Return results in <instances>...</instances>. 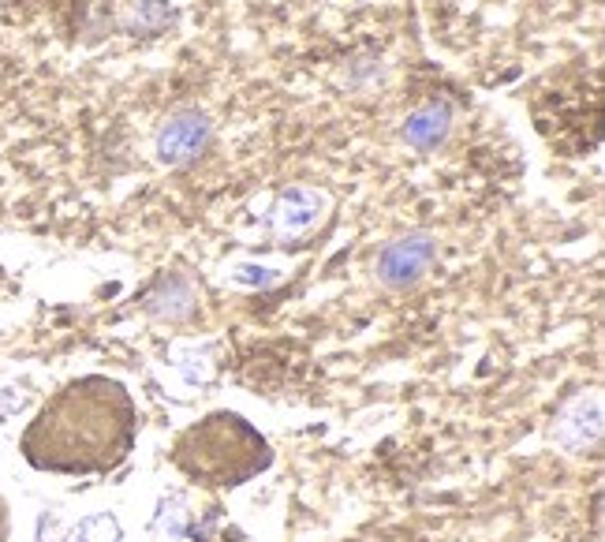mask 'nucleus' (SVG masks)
<instances>
[{"instance_id":"1","label":"nucleus","mask_w":605,"mask_h":542,"mask_svg":"<svg viewBox=\"0 0 605 542\" xmlns=\"http://www.w3.org/2000/svg\"><path fill=\"white\" fill-rule=\"evenodd\" d=\"M139 408L109 374L71 378L45 400L19 438V453L49 475H113L131 460Z\"/></svg>"},{"instance_id":"2","label":"nucleus","mask_w":605,"mask_h":542,"mask_svg":"<svg viewBox=\"0 0 605 542\" xmlns=\"http://www.w3.org/2000/svg\"><path fill=\"white\" fill-rule=\"evenodd\" d=\"M172 468L206 490H236L273 468V445L240 412H210L176 434Z\"/></svg>"},{"instance_id":"3","label":"nucleus","mask_w":605,"mask_h":542,"mask_svg":"<svg viewBox=\"0 0 605 542\" xmlns=\"http://www.w3.org/2000/svg\"><path fill=\"white\" fill-rule=\"evenodd\" d=\"M206 143H210V120L202 113H195V109H187V113H176L161 128V135H157V157L165 165H172V169H180L187 161H195L206 150Z\"/></svg>"},{"instance_id":"4","label":"nucleus","mask_w":605,"mask_h":542,"mask_svg":"<svg viewBox=\"0 0 605 542\" xmlns=\"http://www.w3.org/2000/svg\"><path fill=\"white\" fill-rule=\"evenodd\" d=\"M434 240L426 232H411V236H400L393 240L378 258V273L381 281L389 285H411L415 277H423L426 266L434 262Z\"/></svg>"},{"instance_id":"5","label":"nucleus","mask_w":605,"mask_h":542,"mask_svg":"<svg viewBox=\"0 0 605 542\" xmlns=\"http://www.w3.org/2000/svg\"><path fill=\"white\" fill-rule=\"evenodd\" d=\"M449 105L445 101H426L419 105L415 113L408 116V124H404V139L411 146H419V150H434L437 143H445V135H449Z\"/></svg>"},{"instance_id":"6","label":"nucleus","mask_w":605,"mask_h":542,"mask_svg":"<svg viewBox=\"0 0 605 542\" xmlns=\"http://www.w3.org/2000/svg\"><path fill=\"white\" fill-rule=\"evenodd\" d=\"M12 539V513H8V501L0 494V542Z\"/></svg>"}]
</instances>
